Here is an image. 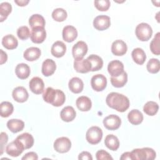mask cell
<instances>
[{"mask_svg":"<svg viewBox=\"0 0 160 160\" xmlns=\"http://www.w3.org/2000/svg\"><path fill=\"white\" fill-rule=\"evenodd\" d=\"M106 102L109 107L120 112L126 111L130 104L129 100L126 96L116 92L108 94L106 98Z\"/></svg>","mask_w":160,"mask_h":160,"instance_id":"cell-1","label":"cell"},{"mask_svg":"<svg viewBox=\"0 0 160 160\" xmlns=\"http://www.w3.org/2000/svg\"><path fill=\"white\" fill-rule=\"evenodd\" d=\"M131 153L132 159L137 160H152L155 159L156 156L155 151L150 148L134 149Z\"/></svg>","mask_w":160,"mask_h":160,"instance_id":"cell-2","label":"cell"},{"mask_svg":"<svg viewBox=\"0 0 160 160\" xmlns=\"http://www.w3.org/2000/svg\"><path fill=\"white\" fill-rule=\"evenodd\" d=\"M135 34L139 40L141 41H147L152 36V29L148 23L141 22L136 26Z\"/></svg>","mask_w":160,"mask_h":160,"instance_id":"cell-3","label":"cell"},{"mask_svg":"<svg viewBox=\"0 0 160 160\" xmlns=\"http://www.w3.org/2000/svg\"><path fill=\"white\" fill-rule=\"evenodd\" d=\"M102 131L98 126H92L89 128L86 133L87 141L91 144H97L102 139Z\"/></svg>","mask_w":160,"mask_h":160,"instance_id":"cell-4","label":"cell"},{"mask_svg":"<svg viewBox=\"0 0 160 160\" xmlns=\"http://www.w3.org/2000/svg\"><path fill=\"white\" fill-rule=\"evenodd\" d=\"M88 45L85 42L82 41L77 42L72 48V54L74 60L83 59L84 56L88 52Z\"/></svg>","mask_w":160,"mask_h":160,"instance_id":"cell-5","label":"cell"},{"mask_svg":"<svg viewBox=\"0 0 160 160\" xmlns=\"http://www.w3.org/2000/svg\"><path fill=\"white\" fill-rule=\"evenodd\" d=\"M71 148V142L68 138L61 137L54 142V149L56 151L60 153L68 152Z\"/></svg>","mask_w":160,"mask_h":160,"instance_id":"cell-6","label":"cell"},{"mask_svg":"<svg viewBox=\"0 0 160 160\" xmlns=\"http://www.w3.org/2000/svg\"><path fill=\"white\" fill-rule=\"evenodd\" d=\"M91 85L94 91L98 92L102 91L106 88L107 79L101 74L94 75L91 79Z\"/></svg>","mask_w":160,"mask_h":160,"instance_id":"cell-7","label":"cell"},{"mask_svg":"<svg viewBox=\"0 0 160 160\" xmlns=\"http://www.w3.org/2000/svg\"><path fill=\"white\" fill-rule=\"evenodd\" d=\"M103 124L107 129L114 131L118 129L120 127L121 120L118 116L110 114L103 119Z\"/></svg>","mask_w":160,"mask_h":160,"instance_id":"cell-8","label":"cell"},{"mask_svg":"<svg viewBox=\"0 0 160 160\" xmlns=\"http://www.w3.org/2000/svg\"><path fill=\"white\" fill-rule=\"evenodd\" d=\"M5 150L8 155L12 157H18L23 152L24 148L17 139H15L6 146Z\"/></svg>","mask_w":160,"mask_h":160,"instance_id":"cell-9","label":"cell"},{"mask_svg":"<svg viewBox=\"0 0 160 160\" xmlns=\"http://www.w3.org/2000/svg\"><path fill=\"white\" fill-rule=\"evenodd\" d=\"M110 25V18L106 15L98 16L93 21V26L98 31L106 30L109 28Z\"/></svg>","mask_w":160,"mask_h":160,"instance_id":"cell-10","label":"cell"},{"mask_svg":"<svg viewBox=\"0 0 160 160\" xmlns=\"http://www.w3.org/2000/svg\"><path fill=\"white\" fill-rule=\"evenodd\" d=\"M46 38V32L44 28L36 27L31 29L30 38L34 43L40 44L44 42Z\"/></svg>","mask_w":160,"mask_h":160,"instance_id":"cell-11","label":"cell"},{"mask_svg":"<svg viewBox=\"0 0 160 160\" xmlns=\"http://www.w3.org/2000/svg\"><path fill=\"white\" fill-rule=\"evenodd\" d=\"M108 71L111 77H118L124 72V65L119 60H113L109 62Z\"/></svg>","mask_w":160,"mask_h":160,"instance_id":"cell-12","label":"cell"},{"mask_svg":"<svg viewBox=\"0 0 160 160\" xmlns=\"http://www.w3.org/2000/svg\"><path fill=\"white\" fill-rule=\"evenodd\" d=\"M29 87L33 93L36 94H40L44 91V83L41 78L39 77H34L30 80L29 82Z\"/></svg>","mask_w":160,"mask_h":160,"instance_id":"cell-13","label":"cell"},{"mask_svg":"<svg viewBox=\"0 0 160 160\" xmlns=\"http://www.w3.org/2000/svg\"><path fill=\"white\" fill-rule=\"evenodd\" d=\"M127 51V45L122 40H116L111 45V52L115 56H123L126 53Z\"/></svg>","mask_w":160,"mask_h":160,"instance_id":"cell-14","label":"cell"},{"mask_svg":"<svg viewBox=\"0 0 160 160\" xmlns=\"http://www.w3.org/2000/svg\"><path fill=\"white\" fill-rule=\"evenodd\" d=\"M91 64L87 59L74 60V68L76 72L79 73H87L91 71Z\"/></svg>","mask_w":160,"mask_h":160,"instance_id":"cell-15","label":"cell"},{"mask_svg":"<svg viewBox=\"0 0 160 160\" xmlns=\"http://www.w3.org/2000/svg\"><path fill=\"white\" fill-rule=\"evenodd\" d=\"M12 96L16 102L21 103L26 102L29 98V94L27 90L22 86L15 88L12 91Z\"/></svg>","mask_w":160,"mask_h":160,"instance_id":"cell-16","label":"cell"},{"mask_svg":"<svg viewBox=\"0 0 160 160\" xmlns=\"http://www.w3.org/2000/svg\"><path fill=\"white\" fill-rule=\"evenodd\" d=\"M62 34V39L65 41L71 42L74 41L78 37V31L74 26L68 25L63 28Z\"/></svg>","mask_w":160,"mask_h":160,"instance_id":"cell-17","label":"cell"},{"mask_svg":"<svg viewBox=\"0 0 160 160\" xmlns=\"http://www.w3.org/2000/svg\"><path fill=\"white\" fill-rule=\"evenodd\" d=\"M56 62L51 59H46L42 64L41 71L44 76H50L53 74L56 71Z\"/></svg>","mask_w":160,"mask_h":160,"instance_id":"cell-18","label":"cell"},{"mask_svg":"<svg viewBox=\"0 0 160 160\" xmlns=\"http://www.w3.org/2000/svg\"><path fill=\"white\" fill-rule=\"evenodd\" d=\"M66 51V44L63 42L60 41H58L54 42L51 49V52L52 55L58 58L62 57L65 54Z\"/></svg>","mask_w":160,"mask_h":160,"instance_id":"cell-19","label":"cell"},{"mask_svg":"<svg viewBox=\"0 0 160 160\" xmlns=\"http://www.w3.org/2000/svg\"><path fill=\"white\" fill-rule=\"evenodd\" d=\"M68 87L71 92L75 94H78L81 92L83 90L84 83L80 78L74 77L69 80L68 82Z\"/></svg>","mask_w":160,"mask_h":160,"instance_id":"cell-20","label":"cell"},{"mask_svg":"<svg viewBox=\"0 0 160 160\" xmlns=\"http://www.w3.org/2000/svg\"><path fill=\"white\" fill-rule=\"evenodd\" d=\"M16 139L21 143L24 149L31 148L33 146L34 141L32 136L28 132H24L19 135Z\"/></svg>","mask_w":160,"mask_h":160,"instance_id":"cell-21","label":"cell"},{"mask_svg":"<svg viewBox=\"0 0 160 160\" xmlns=\"http://www.w3.org/2000/svg\"><path fill=\"white\" fill-rule=\"evenodd\" d=\"M41 56V50L37 47H30L26 49L24 53V58L28 61H34L37 60Z\"/></svg>","mask_w":160,"mask_h":160,"instance_id":"cell-22","label":"cell"},{"mask_svg":"<svg viewBox=\"0 0 160 160\" xmlns=\"http://www.w3.org/2000/svg\"><path fill=\"white\" fill-rule=\"evenodd\" d=\"M76 104L79 110L81 111H88L92 107L91 99L85 96L79 97L76 101Z\"/></svg>","mask_w":160,"mask_h":160,"instance_id":"cell-23","label":"cell"},{"mask_svg":"<svg viewBox=\"0 0 160 160\" xmlns=\"http://www.w3.org/2000/svg\"><path fill=\"white\" fill-rule=\"evenodd\" d=\"M76 112L74 109L70 106L64 107L60 112L61 119L65 122H71L76 118Z\"/></svg>","mask_w":160,"mask_h":160,"instance_id":"cell-24","label":"cell"},{"mask_svg":"<svg viewBox=\"0 0 160 160\" xmlns=\"http://www.w3.org/2000/svg\"><path fill=\"white\" fill-rule=\"evenodd\" d=\"M31 72L29 66L25 63L18 64L15 68V73L17 77L21 79H27Z\"/></svg>","mask_w":160,"mask_h":160,"instance_id":"cell-25","label":"cell"},{"mask_svg":"<svg viewBox=\"0 0 160 160\" xmlns=\"http://www.w3.org/2000/svg\"><path fill=\"white\" fill-rule=\"evenodd\" d=\"M2 44L6 49L11 50L18 47V41L12 34H8L2 38Z\"/></svg>","mask_w":160,"mask_h":160,"instance_id":"cell-26","label":"cell"},{"mask_svg":"<svg viewBox=\"0 0 160 160\" xmlns=\"http://www.w3.org/2000/svg\"><path fill=\"white\" fill-rule=\"evenodd\" d=\"M8 128L13 133L21 131L24 128V122L20 119H11L7 122Z\"/></svg>","mask_w":160,"mask_h":160,"instance_id":"cell-27","label":"cell"},{"mask_svg":"<svg viewBox=\"0 0 160 160\" xmlns=\"http://www.w3.org/2000/svg\"><path fill=\"white\" fill-rule=\"evenodd\" d=\"M131 56L133 61L136 64L139 65L143 64L146 59V55L145 52L142 49L140 48L134 49L132 51Z\"/></svg>","mask_w":160,"mask_h":160,"instance_id":"cell-28","label":"cell"},{"mask_svg":"<svg viewBox=\"0 0 160 160\" xmlns=\"http://www.w3.org/2000/svg\"><path fill=\"white\" fill-rule=\"evenodd\" d=\"M128 119L133 125L140 124L143 121V115L138 109H132L128 114Z\"/></svg>","mask_w":160,"mask_h":160,"instance_id":"cell-29","label":"cell"},{"mask_svg":"<svg viewBox=\"0 0 160 160\" xmlns=\"http://www.w3.org/2000/svg\"><path fill=\"white\" fill-rule=\"evenodd\" d=\"M87 59L91 64L92 68L91 71H97L102 68L103 60L100 56L96 54H91L87 58Z\"/></svg>","mask_w":160,"mask_h":160,"instance_id":"cell-30","label":"cell"},{"mask_svg":"<svg viewBox=\"0 0 160 160\" xmlns=\"http://www.w3.org/2000/svg\"><path fill=\"white\" fill-rule=\"evenodd\" d=\"M106 146L112 151H116L119 147V141L118 138L113 134H108L104 139Z\"/></svg>","mask_w":160,"mask_h":160,"instance_id":"cell-31","label":"cell"},{"mask_svg":"<svg viewBox=\"0 0 160 160\" xmlns=\"http://www.w3.org/2000/svg\"><path fill=\"white\" fill-rule=\"evenodd\" d=\"M45 20L42 16L39 14H32L29 19V24L31 29L36 27H42L45 26Z\"/></svg>","mask_w":160,"mask_h":160,"instance_id":"cell-32","label":"cell"},{"mask_svg":"<svg viewBox=\"0 0 160 160\" xmlns=\"http://www.w3.org/2000/svg\"><path fill=\"white\" fill-rule=\"evenodd\" d=\"M128 81V74L124 71L118 77H111V84L115 88H122L123 87Z\"/></svg>","mask_w":160,"mask_h":160,"instance_id":"cell-33","label":"cell"},{"mask_svg":"<svg viewBox=\"0 0 160 160\" xmlns=\"http://www.w3.org/2000/svg\"><path fill=\"white\" fill-rule=\"evenodd\" d=\"M159 110V105L154 101H148L143 106L144 112L151 116H154Z\"/></svg>","mask_w":160,"mask_h":160,"instance_id":"cell-34","label":"cell"},{"mask_svg":"<svg viewBox=\"0 0 160 160\" xmlns=\"http://www.w3.org/2000/svg\"><path fill=\"white\" fill-rule=\"evenodd\" d=\"M14 111V106L12 104L8 101H3L0 104L1 116L2 118L9 117Z\"/></svg>","mask_w":160,"mask_h":160,"instance_id":"cell-35","label":"cell"},{"mask_svg":"<svg viewBox=\"0 0 160 160\" xmlns=\"http://www.w3.org/2000/svg\"><path fill=\"white\" fill-rule=\"evenodd\" d=\"M12 11V6L8 2H2L0 4V21L2 22L6 19Z\"/></svg>","mask_w":160,"mask_h":160,"instance_id":"cell-36","label":"cell"},{"mask_svg":"<svg viewBox=\"0 0 160 160\" xmlns=\"http://www.w3.org/2000/svg\"><path fill=\"white\" fill-rule=\"evenodd\" d=\"M147 70L152 74L158 73L160 69V62L158 59L152 58L149 59L146 65Z\"/></svg>","mask_w":160,"mask_h":160,"instance_id":"cell-37","label":"cell"},{"mask_svg":"<svg viewBox=\"0 0 160 160\" xmlns=\"http://www.w3.org/2000/svg\"><path fill=\"white\" fill-rule=\"evenodd\" d=\"M160 32H157L150 43L151 51L155 55H159L160 54Z\"/></svg>","mask_w":160,"mask_h":160,"instance_id":"cell-38","label":"cell"},{"mask_svg":"<svg viewBox=\"0 0 160 160\" xmlns=\"http://www.w3.org/2000/svg\"><path fill=\"white\" fill-rule=\"evenodd\" d=\"M68 14L66 10L62 8H56L52 12V18L58 22H62L67 18Z\"/></svg>","mask_w":160,"mask_h":160,"instance_id":"cell-39","label":"cell"},{"mask_svg":"<svg viewBox=\"0 0 160 160\" xmlns=\"http://www.w3.org/2000/svg\"><path fill=\"white\" fill-rule=\"evenodd\" d=\"M55 95L56 89H54L51 87H48L44 90L42 94V98L45 102L52 104L54 100Z\"/></svg>","mask_w":160,"mask_h":160,"instance_id":"cell-40","label":"cell"},{"mask_svg":"<svg viewBox=\"0 0 160 160\" xmlns=\"http://www.w3.org/2000/svg\"><path fill=\"white\" fill-rule=\"evenodd\" d=\"M66 100V96L63 91L59 89H56L55 98L52 103V105L55 107H59L62 106Z\"/></svg>","mask_w":160,"mask_h":160,"instance_id":"cell-41","label":"cell"},{"mask_svg":"<svg viewBox=\"0 0 160 160\" xmlns=\"http://www.w3.org/2000/svg\"><path fill=\"white\" fill-rule=\"evenodd\" d=\"M17 35L18 37L21 40L28 39L31 36V32L29 28L26 26L19 27L17 30Z\"/></svg>","mask_w":160,"mask_h":160,"instance_id":"cell-42","label":"cell"},{"mask_svg":"<svg viewBox=\"0 0 160 160\" xmlns=\"http://www.w3.org/2000/svg\"><path fill=\"white\" fill-rule=\"evenodd\" d=\"M94 6L100 11H106L110 7L111 3L109 0H100L94 1Z\"/></svg>","mask_w":160,"mask_h":160,"instance_id":"cell-43","label":"cell"},{"mask_svg":"<svg viewBox=\"0 0 160 160\" xmlns=\"http://www.w3.org/2000/svg\"><path fill=\"white\" fill-rule=\"evenodd\" d=\"M96 158L98 160H109L113 159L111 156L106 151L103 149L99 150L96 152Z\"/></svg>","mask_w":160,"mask_h":160,"instance_id":"cell-44","label":"cell"},{"mask_svg":"<svg viewBox=\"0 0 160 160\" xmlns=\"http://www.w3.org/2000/svg\"><path fill=\"white\" fill-rule=\"evenodd\" d=\"M8 141V136L6 132H1V154H2L4 146L7 143Z\"/></svg>","mask_w":160,"mask_h":160,"instance_id":"cell-45","label":"cell"},{"mask_svg":"<svg viewBox=\"0 0 160 160\" xmlns=\"http://www.w3.org/2000/svg\"><path fill=\"white\" fill-rule=\"evenodd\" d=\"M21 159L22 160H37L38 159V156L35 152H29Z\"/></svg>","mask_w":160,"mask_h":160,"instance_id":"cell-46","label":"cell"},{"mask_svg":"<svg viewBox=\"0 0 160 160\" xmlns=\"http://www.w3.org/2000/svg\"><path fill=\"white\" fill-rule=\"evenodd\" d=\"M78 159L82 160H92V157L90 152L88 151H82L79 154Z\"/></svg>","mask_w":160,"mask_h":160,"instance_id":"cell-47","label":"cell"},{"mask_svg":"<svg viewBox=\"0 0 160 160\" xmlns=\"http://www.w3.org/2000/svg\"><path fill=\"white\" fill-rule=\"evenodd\" d=\"M1 51V56H0V64L2 65L4 64L8 59V55L6 52H5L2 49L0 50Z\"/></svg>","mask_w":160,"mask_h":160,"instance_id":"cell-48","label":"cell"},{"mask_svg":"<svg viewBox=\"0 0 160 160\" xmlns=\"http://www.w3.org/2000/svg\"><path fill=\"white\" fill-rule=\"evenodd\" d=\"M120 159L125 160V159H132L131 152H124L121 156L120 157Z\"/></svg>","mask_w":160,"mask_h":160,"instance_id":"cell-49","label":"cell"},{"mask_svg":"<svg viewBox=\"0 0 160 160\" xmlns=\"http://www.w3.org/2000/svg\"><path fill=\"white\" fill-rule=\"evenodd\" d=\"M29 1H28V0H15L14 1V2L16 3V4H17V5L18 6H26L28 3H29Z\"/></svg>","mask_w":160,"mask_h":160,"instance_id":"cell-50","label":"cell"}]
</instances>
